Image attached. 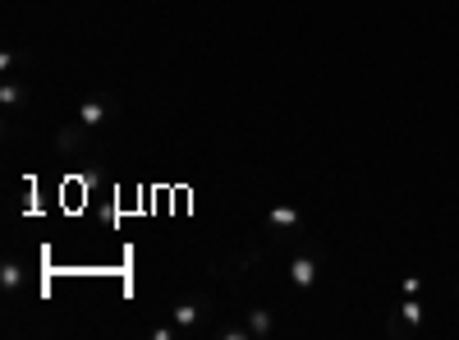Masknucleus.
I'll use <instances>...</instances> for the list:
<instances>
[{"mask_svg": "<svg viewBox=\"0 0 459 340\" xmlns=\"http://www.w3.org/2000/svg\"><path fill=\"white\" fill-rule=\"evenodd\" d=\"M317 271H321V263L312 258V253H299V258L290 263V280L299 285V290H312V285H317Z\"/></svg>", "mask_w": 459, "mask_h": 340, "instance_id": "f257e3e1", "label": "nucleus"}, {"mask_svg": "<svg viewBox=\"0 0 459 340\" xmlns=\"http://www.w3.org/2000/svg\"><path fill=\"white\" fill-rule=\"evenodd\" d=\"M423 322V304H399V317H390V322H386V331H390V336H409L413 326Z\"/></svg>", "mask_w": 459, "mask_h": 340, "instance_id": "f03ea898", "label": "nucleus"}, {"mask_svg": "<svg viewBox=\"0 0 459 340\" xmlns=\"http://www.w3.org/2000/svg\"><path fill=\"white\" fill-rule=\"evenodd\" d=\"M266 226H271V230H299V226H303V212H299V207H290V202H285V207H271V212H266Z\"/></svg>", "mask_w": 459, "mask_h": 340, "instance_id": "7ed1b4c3", "label": "nucleus"}, {"mask_svg": "<svg viewBox=\"0 0 459 340\" xmlns=\"http://www.w3.org/2000/svg\"><path fill=\"white\" fill-rule=\"evenodd\" d=\"M106 110H110V101H106V97H88V101L78 106V124H88V129H97V124L106 120Z\"/></svg>", "mask_w": 459, "mask_h": 340, "instance_id": "20e7f679", "label": "nucleus"}, {"mask_svg": "<svg viewBox=\"0 0 459 340\" xmlns=\"http://www.w3.org/2000/svg\"><path fill=\"white\" fill-rule=\"evenodd\" d=\"M198 317H202V304H193V299H188V304H179V308H175V331H193V326H198Z\"/></svg>", "mask_w": 459, "mask_h": 340, "instance_id": "39448f33", "label": "nucleus"}, {"mask_svg": "<svg viewBox=\"0 0 459 340\" xmlns=\"http://www.w3.org/2000/svg\"><path fill=\"white\" fill-rule=\"evenodd\" d=\"M244 326H248V336H271V313H266V308H253Z\"/></svg>", "mask_w": 459, "mask_h": 340, "instance_id": "423d86ee", "label": "nucleus"}, {"mask_svg": "<svg viewBox=\"0 0 459 340\" xmlns=\"http://www.w3.org/2000/svg\"><path fill=\"white\" fill-rule=\"evenodd\" d=\"M83 134H88V124H74V129H60V134H55V147H60V152H74L78 143H83Z\"/></svg>", "mask_w": 459, "mask_h": 340, "instance_id": "0eeeda50", "label": "nucleus"}, {"mask_svg": "<svg viewBox=\"0 0 459 340\" xmlns=\"http://www.w3.org/2000/svg\"><path fill=\"white\" fill-rule=\"evenodd\" d=\"M0 285H5L10 294H18V290H23V267H18V263H5V267H0Z\"/></svg>", "mask_w": 459, "mask_h": 340, "instance_id": "6e6552de", "label": "nucleus"}, {"mask_svg": "<svg viewBox=\"0 0 459 340\" xmlns=\"http://www.w3.org/2000/svg\"><path fill=\"white\" fill-rule=\"evenodd\" d=\"M0 101H5V106H18V101H23V88H18V83H5V88H0Z\"/></svg>", "mask_w": 459, "mask_h": 340, "instance_id": "1a4fd4ad", "label": "nucleus"}]
</instances>
